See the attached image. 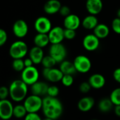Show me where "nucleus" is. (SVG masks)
<instances>
[{"mask_svg":"<svg viewBox=\"0 0 120 120\" xmlns=\"http://www.w3.org/2000/svg\"><path fill=\"white\" fill-rule=\"evenodd\" d=\"M42 112L45 117L53 120L59 119L63 112L62 102L56 97L46 96L43 98Z\"/></svg>","mask_w":120,"mask_h":120,"instance_id":"obj_1","label":"nucleus"},{"mask_svg":"<svg viewBox=\"0 0 120 120\" xmlns=\"http://www.w3.org/2000/svg\"><path fill=\"white\" fill-rule=\"evenodd\" d=\"M10 98L16 103L24 101L27 96L28 85H27L21 79L13 80L9 85Z\"/></svg>","mask_w":120,"mask_h":120,"instance_id":"obj_2","label":"nucleus"},{"mask_svg":"<svg viewBox=\"0 0 120 120\" xmlns=\"http://www.w3.org/2000/svg\"><path fill=\"white\" fill-rule=\"evenodd\" d=\"M8 53L13 59H22L28 53V46L23 41H15L10 46Z\"/></svg>","mask_w":120,"mask_h":120,"instance_id":"obj_3","label":"nucleus"},{"mask_svg":"<svg viewBox=\"0 0 120 120\" xmlns=\"http://www.w3.org/2000/svg\"><path fill=\"white\" fill-rule=\"evenodd\" d=\"M22 104L28 113H37L42 110L43 98L40 96L31 94L27 96Z\"/></svg>","mask_w":120,"mask_h":120,"instance_id":"obj_4","label":"nucleus"},{"mask_svg":"<svg viewBox=\"0 0 120 120\" xmlns=\"http://www.w3.org/2000/svg\"><path fill=\"white\" fill-rule=\"evenodd\" d=\"M39 72L34 66L25 68L21 72V79L28 86H32L39 81Z\"/></svg>","mask_w":120,"mask_h":120,"instance_id":"obj_5","label":"nucleus"},{"mask_svg":"<svg viewBox=\"0 0 120 120\" xmlns=\"http://www.w3.org/2000/svg\"><path fill=\"white\" fill-rule=\"evenodd\" d=\"M67 54V49L62 43L51 44L49 48V55L56 61L57 63H60L64 61Z\"/></svg>","mask_w":120,"mask_h":120,"instance_id":"obj_6","label":"nucleus"},{"mask_svg":"<svg viewBox=\"0 0 120 120\" xmlns=\"http://www.w3.org/2000/svg\"><path fill=\"white\" fill-rule=\"evenodd\" d=\"M73 64L76 71L82 74L89 72L92 65L91 60L84 55H79L76 56L74 59Z\"/></svg>","mask_w":120,"mask_h":120,"instance_id":"obj_7","label":"nucleus"},{"mask_svg":"<svg viewBox=\"0 0 120 120\" xmlns=\"http://www.w3.org/2000/svg\"><path fill=\"white\" fill-rule=\"evenodd\" d=\"M42 75L46 80L52 82L57 83L61 82L63 77V73L59 68H43Z\"/></svg>","mask_w":120,"mask_h":120,"instance_id":"obj_8","label":"nucleus"},{"mask_svg":"<svg viewBox=\"0 0 120 120\" xmlns=\"http://www.w3.org/2000/svg\"><path fill=\"white\" fill-rule=\"evenodd\" d=\"M14 106L8 99L0 100V118L2 120H9L13 117Z\"/></svg>","mask_w":120,"mask_h":120,"instance_id":"obj_9","label":"nucleus"},{"mask_svg":"<svg viewBox=\"0 0 120 120\" xmlns=\"http://www.w3.org/2000/svg\"><path fill=\"white\" fill-rule=\"evenodd\" d=\"M34 26L37 33L48 34L52 29L51 20L45 16H40L37 18L34 22Z\"/></svg>","mask_w":120,"mask_h":120,"instance_id":"obj_10","label":"nucleus"},{"mask_svg":"<svg viewBox=\"0 0 120 120\" xmlns=\"http://www.w3.org/2000/svg\"><path fill=\"white\" fill-rule=\"evenodd\" d=\"M82 45L86 51H94L97 50L100 46V39L94 34H87L83 39Z\"/></svg>","mask_w":120,"mask_h":120,"instance_id":"obj_11","label":"nucleus"},{"mask_svg":"<svg viewBox=\"0 0 120 120\" xmlns=\"http://www.w3.org/2000/svg\"><path fill=\"white\" fill-rule=\"evenodd\" d=\"M64 30L60 26H56L52 27L51 31L48 33L51 44H60L65 39Z\"/></svg>","mask_w":120,"mask_h":120,"instance_id":"obj_12","label":"nucleus"},{"mask_svg":"<svg viewBox=\"0 0 120 120\" xmlns=\"http://www.w3.org/2000/svg\"><path fill=\"white\" fill-rule=\"evenodd\" d=\"M13 32L18 38L25 37L28 32L27 23L24 20H17L13 25Z\"/></svg>","mask_w":120,"mask_h":120,"instance_id":"obj_13","label":"nucleus"},{"mask_svg":"<svg viewBox=\"0 0 120 120\" xmlns=\"http://www.w3.org/2000/svg\"><path fill=\"white\" fill-rule=\"evenodd\" d=\"M81 24L82 21L79 17L76 14H70L64 18L63 21V25L65 29L76 30L79 27Z\"/></svg>","mask_w":120,"mask_h":120,"instance_id":"obj_14","label":"nucleus"},{"mask_svg":"<svg viewBox=\"0 0 120 120\" xmlns=\"http://www.w3.org/2000/svg\"><path fill=\"white\" fill-rule=\"evenodd\" d=\"M92 89H101L104 87L106 84V79L105 77L99 73H95L91 75L88 80Z\"/></svg>","mask_w":120,"mask_h":120,"instance_id":"obj_15","label":"nucleus"},{"mask_svg":"<svg viewBox=\"0 0 120 120\" xmlns=\"http://www.w3.org/2000/svg\"><path fill=\"white\" fill-rule=\"evenodd\" d=\"M102 0H86V8L88 13L91 15H96L99 14L103 9Z\"/></svg>","mask_w":120,"mask_h":120,"instance_id":"obj_16","label":"nucleus"},{"mask_svg":"<svg viewBox=\"0 0 120 120\" xmlns=\"http://www.w3.org/2000/svg\"><path fill=\"white\" fill-rule=\"evenodd\" d=\"M49 85L47 83L38 81L32 86H30V91L32 94L38 96H47V91L49 89Z\"/></svg>","mask_w":120,"mask_h":120,"instance_id":"obj_17","label":"nucleus"},{"mask_svg":"<svg viewBox=\"0 0 120 120\" xmlns=\"http://www.w3.org/2000/svg\"><path fill=\"white\" fill-rule=\"evenodd\" d=\"M95 105V100L91 96H84L77 103L79 110L83 112H87L92 110Z\"/></svg>","mask_w":120,"mask_h":120,"instance_id":"obj_18","label":"nucleus"},{"mask_svg":"<svg viewBox=\"0 0 120 120\" xmlns=\"http://www.w3.org/2000/svg\"><path fill=\"white\" fill-rule=\"evenodd\" d=\"M62 5L58 0H48L44 5V11L49 15H53L59 13Z\"/></svg>","mask_w":120,"mask_h":120,"instance_id":"obj_19","label":"nucleus"},{"mask_svg":"<svg viewBox=\"0 0 120 120\" xmlns=\"http://www.w3.org/2000/svg\"><path fill=\"white\" fill-rule=\"evenodd\" d=\"M44 51L41 48L38 46H33L29 51V58L32 59L34 65H38L41 63V61L44 57Z\"/></svg>","mask_w":120,"mask_h":120,"instance_id":"obj_20","label":"nucleus"},{"mask_svg":"<svg viewBox=\"0 0 120 120\" xmlns=\"http://www.w3.org/2000/svg\"><path fill=\"white\" fill-rule=\"evenodd\" d=\"M98 25V20L96 15H88L82 21V25L86 30H94L95 27Z\"/></svg>","mask_w":120,"mask_h":120,"instance_id":"obj_21","label":"nucleus"},{"mask_svg":"<svg viewBox=\"0 0 120 120\" xmlns=\"http://www.w3.org/2000/svg\"><path fill=\"white\" fill-rule=\"evenodd\" d=\"M50 43L48 34L37 33L34 37V46L40 47L41 49L46 47Z\"/></svg>","mask_w":120,"mask_h":120,"instance_id":"obj_22","label":"nucleus"},{"mask_svg":"<svg viewBox=\"0 0 120 120\" xmlns=\"http://www.w3.org/2000/svg\"><path fill=\"white\" fill-rule=\"evenodd\" d=\"M94 34L100 39L106 38L110 34V29L105 24H98L94 30Z\"/></svg>","mask_w":120,"mask_h":120,"instance_id":"obj_23","label":"nucleus"},{"mask_svg":"<svg viewBox=\"0 0 120 120\" xmlns=\"http://www.w3.org/2000/svg\"><path fill=\"white\" fill-rule=\"evenodd\" d=\"M59 69L61 70V72L63 73V75H73L77 72L76 69L75 68V65L73 63L65 60L62 63H60Z\"/></svg>","mask_w":120,"mask_h":120,"instance_id":"obj_24","label":"nucleus"},{"mask_svg":"<svg viewBox=\"0 0 120 120\" xmlns=\"http://www.w3.org/2000/svg\"><path fill=\"white\" fill-rule=\"evenodd\" d=\"M114 106L115 105L111 101L110 98H104L101 99L98 103V108L99 111L103 113L110 112Z\"/></svg>","mask_w":120,"mask_h":120,"instance_id":"obj_25","label":"nucleus"},{"mask_svg":"<svg viewBox=\"0 0 120 120\" xmlns=\"http://www.w3.org/2000/svg\"><path fill=\"white\" fill-rule=\"evenodd\" d=\"M27 111L23 104H18L14 106L13 109V117L17 119L25 118L27 115Z\"/></svg>","mask_w":120,"mask_h":120,"instance_id":"obj_26","label":"nucleus"},{"mask_svg":"<svg viewBox=\"0 0 120 120\" xmlns=\"http://www.w3.org/2000/svg\"><path fill=\"white\" fill-rule=\"evenodd\" d=\"M56 61L50 56H45L41 61V65L44 68H53L56 65Z\"/></svg>","mask_w":120,"mask_h":120,"instance_id":"obj_27","label":"nucleus"},{"mask_svg":"<svg viewBox=\"0 0 120 120\" xmlns=\"http://www.w3.org/2000/svg\"><path fill=\"white\" fill-rule=\"evenodd\" d=\"M114 105H120V87L112 91L109 97Z\"/></svg>","mask_w":120,"mask_h":120,"instance_id":"obj_28","label":"nucleus"},{"mask_svg":"<svg viewBox=\"0 0 120 120\" xmlns=\"http://www.w3.org/2000/svg\"><path fill=\"white\" fill-rule=\"evenodd\" d=\"M12 68L16 72H22L25 68L24 60L22 59H13L12 62Z\"/></svg>","mask_w":120,"mask_h":120,"instance_id":"obj_29","label":"nucleus"},{"mask_svg":"<svg viewBox=\"0 0 120 120\" xmlns=\"http://www.w3.org/2000/svg\"><path fill=\"white\" fill-rule=\"evenodd\" d=\"M61 82H62L63 85L66 86V87L71 86L73 84V83H74L73 75H64L63 78H62Z\"/></svg>","mask_w":120,"mask_h":120,"instance_id":"obj_30","label":"nucleus"},{"mask_svg":"<svg viewBox=\"0 0 120 120\" xmlns=\"http://www.w3.org/2000/svg\"><path fill=\"white\" fill-rule=\"evenodd\" d=\"M59 92H60V90L57 86H56V85L49 86V89H48V91H47V96L56 98L58 96Z\"/></svg>","mask_w":120,"mask_h":120,"instance_id":"obj_31","label":"nucleus"},{"mask_svg":"<svg viewBox=\"0 0 120 120\" xmlns=\"http://www.w3.org/2000/svg\"><path fill=\"white\" fill-rule=\"evenodd\" d=\"M91 89L92 88H91L90 84L89 83V82H83L80 84V85L79 86V89L80 92L82 94L89 93Z\"/></svg>","mask_w":120,"mask_h":120,"instance_id":"obj_32","label":"nucleus"},{"mask_svg":"<svg viewBox=\"0 0 120 120\" xmlns=\"http://www.w3.org/2000/svg\"><path fill=\"white\" fill-rule=\"evenodd\" d=\"M65 39L68 40H72L76 37V30H70V29H65L64 30Z\"/></svg>","mask_w":120,"mask_h":120,"instance_id":"obj_33","label":"nucleus"},{"mask_svg":"<svg viewBox=\"0 0 120 120\" xmlns=\"http://www.w3.org/2000/svg\"><path fill=\"white\" fill-rule=\"evenodd\" d=\"M112 28L113 31L117 34H120V18H115L112 22Z\"/></svg>","mask_w":120,"mask_h":120,"instance_id":"obj_34","label":"nucleus"},{"mask_svg":"<svg viewBox=\"0 0 120 120\" xmlns=\"http://www.w3.org/2000/svg\"><path fill=\"white\" fill-rule=\"evenodd\" d=\"M10 96L9 94V89L6 86H2L0 88V100H5Z\"/></svg>","mask_w":120,"mask_h":120,"instance_id":"obj_35","label":"nucleus"},{"mask_svg":"<svg viewBox=\"0 0 120 120\" xmlns=\"http://www.w3.org/2000/svg\"><path fill=\"white\" fill-rule=\"evenodd\" d=\"M7 39H8L7 32L4 29H1L0 30V46H4L6 43Z\"/></svg>","mask_w":120,"mask_h":120,"instance_id":"obj_36","label":"nucleus"},{"mask_svg":"<svg viewBox=\"0 0 120 120\" xmlns=\"http://www.w3.org/2000/svg\"><path fill=\"white\" fill-rule=\"evenodd\" d=\"M59 13L63 16V17H67L68 15H69L70 13V8L68 6H62L60 11H59Z\"/></svg>","mask_w":120,"mask_h":120,"instance_id":"obj_37","label":"nucleus"},{"mask_svg":"<svg viewBox=\"0 0 120 120\" xmlns=\"http://www.w3.org/2000/svg\"><path fill=\"white\" fill-rule=\"evenodd\" d=\"M24 120H42L38 113H27Z\"/></svg>","mask_w":120,"mask_h":120,"instance_id":"obj_38","label":"nucleus"},{"mask_svg":"<svg viewBox=\"0 0 120 120\" xmlns=\"http://www.w3.org/2000/svg\"><path fill=\"white\" fill-rule=\"evenodd\" d=\"M112 77L115 81L120 84V68L115 69L112 73Z\"/></svg>","mask_w":120,"mask_h":120,"instance_id":"obj_39","label":"nucleus"},{"mask_svg":"<svg viewBox=\"0 0 120 120\" xmlns=\"http://www.w3.org/2000/svg\"><path fill=\"white\" fill-rule=\"evenodd\" d=\"M24 63H25V68H29V67H32L34 66V63L32 60V59L30 58H27L25 59H24Z\"/></svg>","mask_w":120,"mask_h":120,"instance_id":"obj_40","label":"nucleus"},{"mask_svg":"<svg viewBox=\"0 0 120 120\" xmlns=\"http://www.w3.org/2000/svg\"><path fill=\"white\" fill-rule=\"evenodd\" d=\"M114 112L116 116L120 117V105H115L114 108Z\"/></svg>","mask_w":120,"mask_h":120,"instance_id":"obj_41","label":"nucleus"},{"mask_svg":"<svg viewBox=\"0 0 120 120\" xmlns=\"http://www.w3.org/2000/svg\"><path fill=\"white\" fill-rule=\"evenodd\" d=\"M117 18H120V8H119L117 11Z\"/></svg>","mask_w":120,"mask_h":120,"instance_id":"obj_42","label":"nucleus"},{"mask_svg":"<svg viewBox=\"0 0 120 120\" xmlns=\"http://www.w3.org/2000/svg\"><path fill=\"white\" fill-rule=\"evenodd\" d=\"M42 120H52V119H51V118H49V117H45L44 119H42Z\"/></svg>","mask_w":120,"mask_h":120,"instance_id":"obj_43","label":"nucleus"},{"mask_svg":"<svg viewBox=\"0 0 120 120\" xmlns=\"http://www.w3.org/2000/svg\"></svg>","mask_w":120,"mask_h":120,"instance_id":"obj_44","label":"nucleus"}]
</instances>
